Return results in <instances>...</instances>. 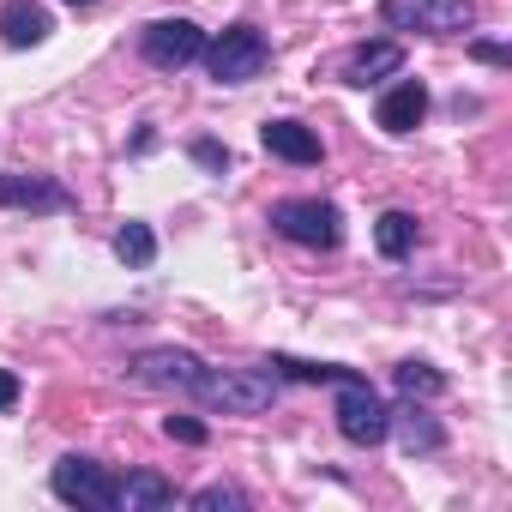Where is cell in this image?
<instances>
[{
    "mask_svg": "<svg viewBox=\"0 0 512 512\" xmlns=\"http://www.w3.org/2000/svg\"><path fill=\"white\" fill-rule=\"evenodd\" d=\"M199 61L211 67L217 85H247V79H260L272 67V43H266V31H253V25H229V31H217L205 43Z\"/></svg>",
    "mask_w": 512,
    "mask_h": 512,
    "instance_id": "cell-1",
    "label": "cell"
},
{
    "mask_svg": "<svg viewBox=\"0 0 512 512\" xmlns=\"http://www.w3.org/2000/svg\"><path fill=\"white\" fill-rule=\"evenodd\" d=\"M187 392H193L205 410H223V416H260V410L278 398V386H272L266 374H229V368H199Z\"/></svg>",
    "mask_w": 512,
    "mask_h": 512,
    "instance_id": "cell-2",
    "label": "cell"
},
{
    "mask_svg": "<svg viewBox=\"0 0 512 512\" xmlns=\"http://www.w3.org/2000/svg\"><path fill=\"white\" fill-rule=\"evenodd\" d=\"M338 434L350 440V446H380L386 434H392V410H386V398L362 380V374H350V380H338Z\"/></svg>",
    "mask_w": 512,
    "mask_h": 512,
    "instance_id": "cell-3",
    "label": "cell"
},
{
    "mask_svg": "<svg viewBox=\"0 0 512 512\" xmlns=\"http://www.w3.org/2000/svg\"><path fill=\"white\" fill-rule=\"evenodd\" d=\"M49 488H55L67 506H91V512H115V506H121V476H109V464L79 458V452L55 464Z\"/></svg>",
    "mask_w": 512,
    "mask_h": 512,
    "instance_id": "cell-4",
    "label": "cell"
},
{
    "mask_svg": "<svg viewBox=\"0 0 512 512\" xmlns=\"http://www.w3.org/2000/svg\"><path fill=\"white\" fill-rule=\"evenodd\" d=\"M380 19L392 31H422V37H452L476 25L470 0H380Z\"/></svg>",
    "mask_w": 512,
    "mask_h": 512,
    "instance_id": "cell-5",
    "label": "cell"
},
{
    "mask_svg": "<svg viewBox=\"0 0 512 512\" xmlns=\"http://www.w3.org/2000/svg\"><path fill=\"white\" fill-rule=\"evenodd\" d=\"M272 229L290 235L296 247H338L344 241V217L326 199H278L272 205Z\"/></svg>",
    "mask_w": 512,
    "mask_h": 512,
    "instance_id": "cell-6",
    "label": "cell"
},
{
    "mask_svg": "<svg viewBox=\"0 0 512 512\" xmlns=\"http://www.w3.org/2000/svg\"><path fill=\"white\" fill-rule=\"evenodd\" d=\"M139 55L157 67V73H181L205 55V31L193 19H157L145 37H139Z\"/></svg>",
    "mask_w": 512,
    "mask_h": 512,
    "instance_id": "cell-7",
    "label": "cell"
},
{
    "mask_svg": "<svg viewBox=\"0 0 512 512\" xmlns=\"http://www.w3.org/2000/svg\"><path fill=\"white\" fill-rule=\"evenodd\" d=\"M199 368H205V362H199L193 350H175V344H163V350H139L127 374H133L139 386H175V392H187Z\"/></svg>",
    "mask_w": 512,
    "mask_h": 512,
    "instance_id": "cell-8",
    "label": "cell"
},
{
    "mask_svg": "<svg viewBox=\"0 0 512 512\" xmlns=\"http://www.w3.org/2000/svg\"><path fill=\"white\" fill-rule=\"evenodd\" d=\"M31 205V211H73V193L49 175H0V211Z\"/></svg>",
    "mask_w": 512,
    "mask_h": 512,
    "instance_id": "cell-9",
    "label": "cell"
},
{
    "mask_svg": "<svg viewBox=\"0 0 512 512\" xmlns=\"http://www.w3.org/2000/svg\"><path fill=\"white\" fill-rule=\"evenodd\" d=\"M422 115H428V85H422V79H398V85L380 97V115H374V121L404 139V133L422 127Z\"/></svg>",
    "mask_w": 512,
    "mask_h": 512,
    "instance_id": "cell-10",
    "label": "cell"
},
{
    "mask_svg": "<svg viewBox=\"0 0 512 512\" xmlns=\"http://www.w3.org/2000/svg\"><path fill=\"white\" fill-rule=\"evenodd\" d=\"M260 139H266V151H272V157H284V163H302V169L326 157L320 133H314V127H302V121H266V127H260Z\"/></svg>",
    "mask_w": 512,
    "mask_h": 512,
    "instance_id": "cell-11",
    "label": "cell"
},
{
    "mask_svg": "<svg viewBox=\"0 0 512 512\" xmlns=\"http://www.w3.org/2000/svg\"><path fill=\"white\" fill-rule=\"evenodd\" d=\"M49 31H55V19L37 0H7V7H0V37L13 49H37V43H49Z\"/></svg>",
    "mask_w": 512,
    "mask_h": 512,
    "instance_id": "cell-12",
    "label": "cell"
},
{
    "mask_svg": "<svg viewBox=\"0 0 512 512\" xmlns=\"http://www.w3.org/2000/svg\"><path fill=\"white\" fill-rule=\"evenodd\" d=\"M404 73V49L398 43H362L344 55V85H374V79H392Z\"/></svg>",
    "mask_w": 512,
    "mask_h": 512,
    "instance_id": "cell-13",
    "label": "cell"
},
{
    "mask_svg": "<svg viewBox=\"0 0 512 512\" xmlns=\"http://www.w3.org/2000/svg\"><path fill=\"white\" fill-rule=\"evenodd\" d=\"M121 506H127V512L175 506V482H169V476H157V470H127V482H121Z\"/></svg>",
    "mask_w": 512,
    "mask_h": 512,
    "instance_id": "cell-14",
    "label": "cell"
},
{
    "mask_svg": "<svg viewBox=\"0 0 512 512\" xmlns=\"http://www.w3.org/2000/svg\"><path fill=\"white\" fill-rule=\"evenodd\" d=\"M115 260L133 266V272H145V266L157 260V235H151V223H121V235H115Z\"/></svg>",
    "mask_w": 512,
    "mask_h": 512,
    "instance_id": "cell-15",
    "label": "cell"
},
{
    "mask_svg": "<svg viewBox=\"0 0 512 512\" xmlns=\"http://www.w3.org/2000/svg\"><path fill=\"white\" fill-rule=\"evenodd\" d=\"M374 241H380L386 260H404V253L416 247V217H410V211H386V217L374 223Z\"/></svg>",
    "mask_w": 512,
    "mask_h": 512,
    "instance_id": "cell-16",
    "label": "cell"
},
{
    "mask_svg": "<svg viewBox=\"0 0 512 512\" xmlns=\"http://www.w3.org/2000/svg\"><path fill=\"white\" fill-rule=\"evenodd\" d=\"M272 368L284 380H320V386H338V380L356 374V368H338V362H296V356H272Z\"/></svg>",
    "mask_w": 512,
    "mask_h": 512,
    "instance_id": "cell-17",
    "label": "cell"
},
{
    "mask_svg": "<svg viewBox=\"0 0 512 512\" xmlns=\"http://www.w3.org/2000/svg\"><path fill=\"white\" fill-rule=\"evenodd\" d=\"M398 440H404V452H434L446 434H440V422H428L422 410H398Z\"/></svg>",
    "mask_w": 512,
    "mask_h": 512,
    "instance_id": "cell-18",
    "label": "cell"
},
{
    "mask_svg": "<svg viewBox=\"0 0 512 512\" xmlns=\"http://www.w3.org/2000/svg\"><path fill=\"white\" fill-rule=\"evenodd\" d=\"M392 380H398V392H410V398H440V392H446V380H440L428 362H398Z\"/></svg>",
    "mask_w": 512,
    "mask_h": 512,
    "instance_id": "cell-19",
    "label": "cell"
},
{
    "mask_svg": "<svg viewBox=\"0 0 512 512\" xmlns=\"http://www.w3.org/2000/svg\"><path fill=\"white\" fill-rule=\"evenodd\" d=\"M193 506H199V512H223V506H235V512H241V506H253V500H247L241 488H199V494H193Z\"/></svg>",
    "mask_w": 512,
    "mask_h": 512,
    "instance_id": "cell-20",
    "label": "cell"
},
{
    "mask_svg": "<svg viewBox=\"0 0 512 512\" xmlns=\"http://www.w3.org/2000/svg\"><path fill=\"white\" fill-rule=\"evenodd\" d=\"M163 434L181 446H205V422H193V416H163Z\"/></svg>",
    "mask_w": 512,
    "mask_h": 512,
    "instance_id": "cell-21",
    "label": "cell"
},
{
    "mask_svg": "<svg viewBox=\"0 0 512 512\" xmlns=\"http://www.w3.org/2000/svg\"><path fill=\"white\" fill-rule=\"evenodd\" d=\"M193 163L211 169V175H223V169H229V151H223L217 139H193Z\"/></svg>",
    "mask_w": 512,
    "mask_h": 512,
    "instance_id": "cell-22",
    "label": "cell"
},
{
    "mask_svg": "<svg viewBox=\"0 0 512 512\" xmlns=\"http://www.w3.org/2000/svg\"><path fill=\"white\" fill-rule=\"evenodd\" d=\"M470 55H476L482 67H506V49H500V43H470Z\"/></svg>",
    "mask_w": 512,
    "mask_h": 512,
    "instance_id": "cell-23",
    "label": "cell"
},
{
    "mask_svg": "<svg viewBox=\"0 0 512 512\" xmlns=\"http://www.w3.org/2000/svg\"><path fill=\"white\" fill-rule=\"evenodd\" d=\"M13 404H19V380L0 368V410H13Z\"/></svg>",
    "mask_w": 512,
    "mask_h": 512,
    "instance_id": "cell-24",
    "label": "cell"
},
{
    "mask_svg": "<svg viewBox=\"0 0 512 512\" xmlns=\"http://www.w3.org/2000/svg\"><path fill=\"white\" fill-rule=\"evenodd\" d=\"M73 7H91V0H73Z\"/></svg>",
    "mask_w": 512,
    "mask_h": 512,
    "instance_id": "cell-25",
    "label": "cell"
}]
</instances>
